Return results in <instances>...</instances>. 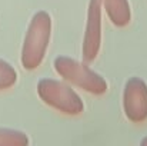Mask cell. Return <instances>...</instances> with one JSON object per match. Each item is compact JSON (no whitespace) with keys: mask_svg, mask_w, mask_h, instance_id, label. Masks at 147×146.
<instances>
[{"mask_svg":"<svg viewBox=\"0 0 147 146\" xmlns=\"http://www.w3.org/2000/svg\"><path fill=\"white\" fill-rule=\"evenodd\" d=\"M101 6L109 17V20L117 26L124 27L131 20V10L129 0H101Z\"/></svg>","mask_w":147,"mask_h":146,"instance_id":"6","label":"cell"},{"mask_svg":"<svg viewBox=\"0 0 147 146\" xmlns=\"http://www.w3.org/2000/svg\"><path fill=\"white\" fill-rule=\"evenodd\" d=\"M123 109L131 123L147 120V83L142 77H130L123 89Z\"/></svg>","mask_w":147,"mask_h":146,"instance_id":"4","label":"cell"},{"mask_svg":"<svg viewBox=\"0 0 147 146\" xmlns=\"http://www.w3.org/2000/svg\"><path fill=\"white\" fill-rule=\"evenodd\" d=\"M50 37L51 17L46 10H40L32 17L22 46L20 60L26 70H34L42 65L49 48Z\"/></svg>","mask_w":147,"mask_h":146,"instance_id":"1","label":"cell"},{"mask_svg":"<svg viewBox=\"0 0 147 146\" xmlns=\"http://www.w3.org/2000/svg\"><path fill=\"white\" fill-rule=\"evenodd\" d=\"M140 145H142V146H147V138H144V139L140 142Z\"/></svg>","mask_w":147,"mask_h":146,"instance_id":"9","label":"cell"},{"mask_svg":"<svg viewBox=\"0 0 147 146\" xmlns=\"http://www.w3.org/2000/svg\"><path fill=\"white\" fill-rule=\"evenodd\" d=\"M53 67L60 77L66 82L89 92L92 95H104L107 92V82L94 70H92L87 63L77 62L69 56H57L53 62Z\"/></svg>","mask_w":147,"mask_h":146,"instance_id":"2","label":"cell"},{"mask_svg":"<svg viewBox=\"0 0 147 146\" xmlns=\"http://www.w3.org/2000/svg\"><path fill=\"white\" fill-rule=\"evenodd\" d=\"M17 82L16 69L6 60L0 59V90L10 89Z\"/></svg>","mask_w":147,"mask_h":146,"instance_id":"8","label":"cell"},{"mask_svg":"<svg viewBox=\"0 0 147 146\" xmlns=\"http://www.w3.org/2000/svg\"><path fill=\"white\" fill-rule=\"evenodd\" d=\"M101 0H90L87 7L86 29L83 36L82 56L84 63H92L101 48Z\"/></svg>","mask_w":147,"mask_h":146,"instance_id":"5","label":"cell"},{"mask_svg":"<svg viewBox=\"0 0 147 146\" xmlns=\"http://www.w3.org/2000/svg\"><path fill=\"white\" fill-rule=\"evenodd\" d=\"M37 95L50 107L69 116H77L84 110V103L82 97L69 85L60 80H54V79L39 80Z\"/></svg>","mask_w":147,"mask_h":146,"instance_id":"3","label":"cell"},{"mask_svg":"<svg viewBox=\"0 0 147 146\" xmlns=\"http://www.w3.org/2000/svg\"><path fill=\"white\" fill-rule=\"evenodd\" d=\"M29 143L30 141L24 132L0 128V146H27Z\"/></svg>","mask_w":147,"mask_h":146,"instance_id":"7","label":"cell"}]
</instances>
